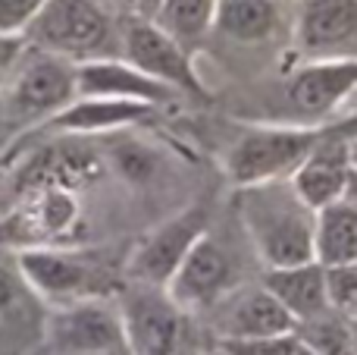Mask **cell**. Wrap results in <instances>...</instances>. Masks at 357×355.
<instances>
[{
  "label": "cell",
  "instance_id": "cell-24",
  "mask_svg": "<svg viewBox=\"0 0 357 355\" xmlns=\"http://www.w3.org/2000/svg\"><path fill=\"white\" fill-rule=\"evenodd\" d=\"M323 280H326L329 308L354 321V305H357V264H329V268H323Z\"/></svg>",
  "mask_w": 357,
  "mask_h": 355
},
{
  "label": "cell",
  "instance_id": "cell-14",
  "mask_svg": "<svg viewBox=\"0 0 357 355\" xmlns=\"http://www.w3.org/2000/svg\"><path fill=\"white\" fill-rule=\"evenodd\" d=\"M75 94H94V98H123V101H142V104L160 107L176 101V88L144 75L126 60H91L75 63Z\"/></svg>",
  "mask_w": 357,
  "mask_h": 355
},
{
  "label": "cell",
  "instance_id": "cell-6",
  "mask_svg": "<svg viewBox=\"0 0 357 355\" xmlns=\"http://www.w3.org/2000/svg\"><path fill=\"white\" fill-rule=\"evenodd\" d=\"M44 343L50 355H129L116 308L100 299L60 305L44 318Z\"/></svg>",
  "mask_w": 357,
  "mask_h": 355
},
{
  "label": "cell",
  "instance_id": "cell-27",
  "mask_svg": "<svg viewBox=\"0 0 357 355\" xmlns=\"http://www.w3.org/2000/svg\"><path fill=\"white\" fill-rule=\"evenodd\" d=\"M22 296H25V287H22V277L13 274L6 264H0V327L6 324V314H19L22 308Z\"/></svg>",
  "mask_w": 357,
  "mask_h": 355
},
{
  "label": "cell",
  "instance_id": "cell-17",
  "mask_svg": "<svg viewBox=\"0 0 357 355\" xmlns=\"http://www.w3.org/2000/svg\"><path fill=\"white\" fill-rule=\"evenodd\" d=\"M100 161L94 151L75 148V145H50L41 148L25 170L19 173L16 189L31 192V189H75L100 176Z\"/></svg>",
  "mask_w": 357,
  "mask_h": 355
},
{
  "label": "cell",
  "instance_id": "cell-5",
  "mask_svg": "<svg viewBox=\"0 0 357 355\" xmlns=\"http://www.w3.org/2000/svg\"><path fill=\"white\" fill-rule=\"evenodd\" d=\"M320 138L323 129H251L229 154V176L235 186L289 180Z\"/></svg>",
  "mask_w": 357,
  "mask_h": 355
},
{
  "label": "cell",
  "instance_id": "cell-31",
  "mask_svg": "<svg viewBox=\"0 0 357 355\" xmlns=\"http://www.w3.org/2000/svg\"><path fill=\"white\" fill-rule=\"evenodd\" d=\"M104 6H116V10H132L135 13V6H138V0H100Z\"/></svg>",
  "mask_w": 357,
  "mask_h": 355
},
{
  "label": "cell",
  "instance_id": "cell-13",
  "mask_svg": "<svg viewBox=\"0 0 357 355\" xmlns=\"http://www.w3.org/2000/svg\"><path fill=\"white\" fill-rule=\"evenodd\" d=\"M229 280H232V261L229 255L204 233L195 239L185 258L178 261L173 277L167 280V296L176 302L178 308H204L210 302H216L226 293Z\"/></svg>",
  "mask_w": 357,
  "mask_h": 355
},
{
  "label": "cell",
  "instance_id": "cell-10",
  "mask_svg": "<svg viewBox=\"0 0 357 355\" xmlns=\"http://www.w3.org/2000/svg\"><path fill=\"white\" fill-rule=\"evenodd\" d=\"M351 145H354L351 129L345 132V138H339L335 132H323V138L310 148V154L291 170L289 186L295 189V195L310 211L351 192V182H354Z\"/></svg>",
  "mask_w": 357,
  "mask_h": 355
},
{
  "label": "cell",
  "instance_id": "cell-9",
  "mask_svg": "<svg viewBox=\"0 0 357 355\" xmlns=\"http://www.w3.org/2000/svg\"><path fill=\"white\" fill-rule=\"evenodd\" d=\"M295 48L307 60L354 57L357 0H295Z\"/></svg>",
  "mask_w": 357,
  "mask_h": 355
},
{
  "label": "cell",
  "instance_id": "cell-23",
  "mask_svg": "<svg viewBox=\"0 0 357 355\" xmlns=\"http://www.w3.org/2000/svg\"><path fill=\"white\" fill-rule=\"evenodd\" d=\"M295 337L301 346L320 355H354V321L339 312H323L295 327Z\"/></svg>",
  "mask_w": 357,
  "mask_h": 355
},
{
  "label": "cell",
  "instance_id": "cell-2",
  "mask_svg": "<svg viewBox=\"0 0 357 355\" xmlns=\"http://www.w3.org/2000/svg\"><path fill=\"white\" fill-rule=\"evenodd\" d=\"M110 13L100 0H44L22 38L35 41L38 50L79 63L98 57L110 41Z\"/></svg>",
  "mask_w": 357,
  "mask_h": 355
},
{
  "label": "cell",
  "instance_id": "cell-8",
  "mask_svg": "<svg viewBox=\"0 0 357 355\" xmlns=\"http://www.w3.org/2000/svg\"><path fill=\"white\" fill-rule=\"evenodd\" d=\"M10 75L13 82L6 101H10L13 113L25 119L54 117L75 98V63L66 57L35 50L29 60L19 57Z\"/></svg>",
  "mask_w": 357,
  "mask_h": 355
},
{
  "label": "cell",
  "instance_id": "cell-11",
  "mask_svg": "<svg viewBox=\"0 0 357 355\" xmlns=\"http://www.w3.org/2000/svg\"><path fill=\"white\" fill-rule=\"evenodd\" d=\"M204 233H207V211L201 205L178 211L176 217H169L163 226H157L154 233H148L142 239V245L135 249V255L129 261L132 280L151 283V287H167V280L173 277L185 252Z\"/></svg>",
  "mask_w": 357,
  "mask_h": 355
},
{
  "label": "cell",
  "instance_id": "cell-28",
  "mask_svg": "<svg viewBox=\"0 0 357 355\" xmlns=\"http://www.w3.org/2000/svg\"><path fill=\"white\" fill-rule=\"evenodd\" d=\"M116 164L119 170H123L126 176H132V180H144V176L151 173V154L144 148H138V145H123V148L116 151Z\"/></svg>",
  "mask_w": 357,
  "mask_h": 355
},
{
  "label": "cell",
  "instance_id": "cell-22",
  "mask_svg": "<svg viewBox=\"0 0 357 355\" xmlns=\"http://www.w3.org/2000/svg\"><path fill=\"white\" fill-rule=\"evenodd\" d=\"M216 3L220 0H160L148 19L178 44H188L213 29Z\"/></svg>",
  "mask_w": 357,
  "mask_h": 355
},
{
  "label": "cell",
  "instance_id": "cell-16",
  "mask_svg": "<svg viewBox=\"0 0 357 355\" xmlns=\"http://www.w3.org/2000/svg\"><path fill=\"white\" fill-rule=\"evenodd\" d=\"M295 333V318L270 289H245L220 308L216 337H276Z\"/></svg>",
  "mask_w": 357,
  "mask_h": 355
},
{
  "label": "cell",
  "instance_id": "cell-19",
  "mask_svg": "<svg viewBox=\"0 0 357 355\" xmlns=\"http://www.w3.org/2000/svg\"><path fill=\"white\" fill-rule=\"evenodd\" d=\"M264 287L282 302V308L295 318V327L301 321H310L317 314L329 312L326 280H323L320 261H304L295 268H273L266 274Z\"/></svg>",
  "mask_w": 357,
  "mask_h": 355
},
{
  "label": "cell",
  "instance_id": "cell-3",
  "mask_svg": "<svg viewBox=\"0 0 357 355\" xmlns=\"http://www.w3.org/2000/svg\"><path fill=\"white\" fill-rule=\"evenodd\" d=\"M16 261L25 287L56 305H69L79 299H104L110 289H119L104 274V268H98L88 258L73 255V252H54L47 245H35V249H19Z\"/></svg>",
  "mask_w": 357,
  "mask_h": 355
},
{
  "label": "cell",
  "instance_id": "cell-7",
  "mask_svg": "<svg viewBox=\"0 0 357 355\" xmlns=\"http://www.w3.org/2000/svg\"><path fill=\"white\" fill-rule=\"evenodd\" d=\"M123 60L142 69L144 75L163 82V85L176 88L178 94H195V98H207V88L197 79L191 57L185 48L169 38L163 29H157L151 19L132 16L123 29Z\"/></svg>",
  "mask_w": 357,
  "mask_h": 355
},
{
  "label": "cell",
  "instance_id": "cell-20",
  "mask_svg": "<svg viewBox=\"0 0 357 355\" xmlns=\"http://www.w3.org/2000/svg\"><path fill=\"white\" fill-rule=\"evenodd\" d=\"M314 261L323 268L357 264V208L351 192L314 211Z\"/></svg>",
  "mask_w": 357,
  "mask_h": 355
},
{
  "label": "cell",
  "instance_id": "cell-4",
  "mask_svg": "<svg viewBox=\"0 0 357 355\" xmlns=\"http://www.w3.org/2000/svg\"><path fill=\"white\" fill-rule=\"evenodd\" d=\"M119 327L129 355H176L185 312L163 287L132 283L119 287Z\"/></svg>",
  "mask_w": 357,
  "mask_h": 355
},
{
  "label": "cell",
  "instance_id": "cell-21",
  "mask_svg": "<svg viewBox=\"0 0 357 355\" xmlns=\"http://www.w3.org/2000/svg\"><path fill=\"white\" fill-rule=\"evenodd\" d=\"M282 0H220L213 25L232 41L257 44L276 35Z\"/></svg>",
  "mask_w": 357,
  "mask_h": 355
},
{
  "label": "cell",
  "instance_id": "cell-26",
  "mask_svg": "<svg viewBox=\"0 0 357 355\" xmlns=\"http://www.w3.org/2000/svg\"><path fill=\"white\" fill-rule=\"evenodd\" d=\"M44 0H0V35H25Z\"/></svg>",
  "mask_w": 357,
  "mask_h": 355
},
{
  "label": "cell",
  "instance_id": "cell-12",
  "mask_svg": "<svg viewBox=\"0 0 357 355\" xmlns=\"http://www.w3.org/2000/svg\"><path fill=\"white\" fill-rule=\"evenodd\" d=\"M79 205L69 189H31L29 201L16 208L0 224V242L13 249H35L47 245L73 226Z\"/></svg>",
  "mask_w": 357,
  "mask_h": 355
},
{
  "label": "cell",
  "instance_id": "cell-18",
  "mask_svg": "<svg viewBox=\"0 0 357 355\" xmlns=\"http://www.w3.org/2000/svg\"><path fill=\"white\" fill-rule=\"evenodd\" d=\"M157 107L142 104V101H123V98H94V94H75L63 110L47 117V126L56 132H100L116 129L126 123L151 117Z\"/></svg>",
  "mask_w": 357,
  "mask_h": 355
},
{
  "label": "cell",
  "instance_id": "cell-30",
  "mask_svg": "<svg viewBox=\"0 0 357 355\" xmlns=\"http://www.w3.org/2000/svg\"><path fill=\"white\" fill-rule=\"evenodd\" d=\"M157 3H160V0H138L135 13H138V16H144V19H148V16H151V13H154V10H157Z\"/></svg>",
  "mask_w": 357,
  "mask_h": 355
},
{
  "label": "cell",
  "instance_id": "cell-1",
  "mask_svg": "<svg viewBox=\"0 0 357 355\" xmlns=\"http://www.w3.org/2000/svg\"><path fill=\"white\" fill-rule=\"evenodd\" d=\"M238 214L266 268L314 261V211L285 180L238 186Z\"/></svg>",
  "mask_w": 357,
  "mask_h": 355
},
{
  "label": "cell",
  "instance_id": "cell-29",
  "mask_svg": "<svg viewBox=\"0 0 357 355\" xmlns=\"http://www.w3.org/2000/svg\"><path fill=\"white\" fill-rule=\"evenodd\" d=\"M22 48H25L22 35H0V88L10 82V73L19 63V57H22Z\"/></svg>",
  "mask_w": 357,
  "mask_h": 355
},
{
  "label": "cell",
  "instance_id": "cell-15",
  "mask_svg": "<svg viewBox=\"0 0 357 355\" xmlns=\"http://www.w3.org/2000/svg\"><path fill=\"white\" fill-rule=\"evenodd\" d=\"M357 57H335V60H307L289 79V101L301 113L320 117L339 107L354 92Z\"/></svg>",
  "mask_w": 357,
  "mask_h": 355
},
{
  "label": "cell",
  "instance_id": "cell-32",
  "mask_svg": "<svg viewBox=\"0 0 357 355\" xmlns=\"http://www.w3.org/2000/svg\"><path fill=\"white\" fill-rule=\"evenodd\" d=\"M295 355H320V352H314V349H307V346H301V343H298V349H295Z\"/></svg>",
  "mask_w": 357,
  "mask_h": 355
},
{
  "label": "cell",
  "instance_id": "cell-25",
  "mask_svg": "<svg viewBox=\"0 0 357 355\" xmlns=\"http://www.w3.org/2000/svg\"><path fill=\"white\" fill-rule=\"evenodd\" d=\"M222 355H295V333H276V337H220Z\"/></svg>",
  "mask_w": 357,
  "mask_h": 355
}]
</instances>
